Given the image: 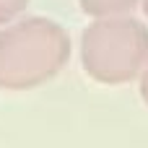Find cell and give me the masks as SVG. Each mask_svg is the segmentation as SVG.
Listing matches in <instances>:
<instances>
[{
    "label": "cell",
    "instance_id": "1",
    "mask_svg": "<svg viewBox=\"0 0 148 148\" xmlns=\"http://www.w3.org/2000/svg\"><path fill=\"white\" fill-rule=\"evenodd\" d=\"M148 60V29L125 16L96 21L83 34V65L99 83H127Z\"/></svg>",
    "mask_w": 148,
    "mask_h": 148
},
{
    "label": "cell",
    "instance_id": "2",
    "mask_svg": "<svg viewBox=\"0 0 148 148\" xmlns=\"http://www.w3.org/2000/svg\"><path fill=\"white\" fill-rule=\"evenodd\" d=\"M70 42L57 23L29 21L0 39V81L31 86L55 75L68 60Z\"/></svg>",
    "mask_w": 148,
    "mask_h": 148
},
{
    "label": "cell",
    "instance_id": "3",
    "mask_svg": "<svg viewBox=\"0 0 148 148\" xmlns=\"http://www.w3.org/2000/svg\"><path fill=\"white\" fill-rule=\"evenodd\" d=\"M138 0H81L83 10L99 18H109V16H125L127 10L135 8Z\"/></svg>",
    "mask_w": 148,
    "mask_h": 148
},
{
    "label": "cell",
    "instance_id": "4",
    "mask_svg": "<svg viewBox=\"0 0 148 148\" xmlns=\"http://www.w3.org/2000/svg\"><path fill=\"white\" fill-rule=\"evenodd\" d=\"M140 96L148 104V60H146V65H143V70H140Z\"/></svg>",
    "mask_w": 148,
    "mask_h": 148
},
{
    "label": "cell",
    "instance_id": "5",
    "mask_svg": "<svg viewBox=\"0 0 148 148\" xmlns=\"http://www.w3.org/2000/svg\"><path fill=\"white\" fill-rule=\"evenodd\" d=\"M143 13L148 16V0H143Z\"/></svg>",
    "mask_w": 148,
    "mask_h": 148
}]
</instances>
